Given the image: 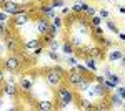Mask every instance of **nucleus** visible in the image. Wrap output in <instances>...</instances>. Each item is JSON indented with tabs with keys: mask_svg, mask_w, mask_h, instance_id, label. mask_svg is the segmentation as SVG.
Masks as SVG:
<instances>
[{
	"mask_svg": "<svg viewBox=\"0 0 125 111\" xmlns=\"http://www.w3.org/2000/svg\"><path fill=\"white\" fill-rule=\"evenodd\" d=\"M30 22H32V13H29V12H22V13H19V15L12 17V20H10V27L20 28V27L29 25Z\"/></svg>",
	"mask_w": 125,
	"mask_h": 111,
	"instance_id": "0eeeda50",
	"label": "nucleus"
},
{
	"mask_svg": "<svg viewBox=\"0 0 125 111\" xmlns=\"http://www.w3.org/2000/svg\"><path fill=\"white\" fill-rule=\"evenodd\" d=\"M117 37H118L120 42H124V43H125V33H124V32H118V33H117Z\"/></svg>",
	"mask_w": 125,
	"mask_h": 111,
	"instance_id": "4c0bfd02",
	"label": "nucleus"
},
{
	"mask_svg": "<svg viewBox=\"0 0 125 111\" xmlns=\"http://www.w3.org/2000/svg\"><path fill=\"white\" fill-rule=\"evenodd\" d=\"M2 93L5 94V96H9V98H12V100H17L20 96V88L19 85H13V83H3V86H2Z\"/></svg>",
	"mask_w": 125,
	"mask_h": 111,
	"instance_id": "9d476101",
	"label": "nucleus"
},
{
	"mask_svg": "<svg viewBox=\"0 0 125 111\" xmlns=\"http://www.w3.org/2000/svg\"><path fill=\"white\" fill-rule=\"evenodd\" d=\"M108 80H110L112 83H115V85H122V78H120V75L112 73L110 76H108Z\"/></svg>",
	"mask_w": 125,
	"mask_h": 111,
	"instance_id": "c85d7f7f",
	"label": "nucleus"
},
{
	"mask_svg": "<svg viewBox=\"0 0 125 111\" xmlns=\"http://www.w3.org/2000/svg\"><path fill=\"white\" fill-rule=\"evenodd\" d=\"M37 13H39V15H43V17H47L48 20H53L58 15L57 9H53L48 2H40L39 5H37Z\"/></svg>",
	"mask_w": 125,
	"mask_h": 111,
	"instance_id": "423d86ee",
	"label": "nucleus"
},
{
	"mask_svg": "<svg viewBox=\"0 0 125 111\" xmlns=\"http://www.w3.org/2000/svg\"><path fill=\"white\" fill-rule=\"evenodd\" d=\"M98 43H100V46H104V48H110V46L114 45V42H112V40H110L108 37H105V35H104V37L98 40Z\"/></svg>",
	"mask_w": 125,
	"mask_h": 111,
	"instance_id": "aec40b11",
	"label": "nucleus"
},
{
	"mask_svg": "<svg viewBox=\"0 0 125 111\" xmlns=\"http://www.w3.org/2000/svg\"><path fill=\"white\" fill-rule=\"evenodd\" d=\"M73 68H75L77 71H80V73H83V75H94V73H92V71H90V70H88L85 65H80V63H77V65L73 66Z\"/></svg>",
	"mask_w": 125,
	"mask_h": 111,
	"instance_id": "b1692460",
	"label": "nucleus"
},
{
	"mask_svg": "<svg viewBox=\"0 0 125 111\" xmlns=\"http://www.w3.org/2000/svg\"><path fill=\"white\" fill-rule=\"evenodd\" d=\"M102 85H104V88H105L108 93H112L114 90H115V86H117V85H115V83H112V81H110L108 78H105V81H104Z\"/></svg>",
	"mask_w": 125,
	"mask_h": 111,
	"instance_id": "4be33fe9",
	"label": "nucleus"
},
{
	"mask_svg": "<svg viewBox=\"0 0 125 111\" xmlns=\"http://www.w3.org/2000/svg\"><path fill=\"white\" fill-rule=\"evenodd\" d=\"M105 27L110 30V32H114V33H118L120 30H118V27H117V23L114 22V20H110V18H107V23H105Z\"/></svg>",
	"mask_w": 125,
	"mask_h": 111,
	"instance_id": "6ab92c4d",
	"label": "nucleus"
},
{
	"mask_svg": "<svg viewBox=\"0 0 125 111\" xmlns=\"http://www.w3.org/2000/svg\"><path fill=\"white\" fill-rule=\"evenodd\" d=\"M117 12H118V15H125V7H117Z\"/></svg>",
	"mask_w": 125,
	"mask_h": 111,
	"instance_id": "58836bf2",
	"label": "nucleus"
},
{
	"mask_svg": "<svg viewBox=\"0 0 125 111\" xmlns=\"http://www.w3.org/2000/svg\"><path fill=\"white\" fill-rule=\"evenodd\" d=\"M107 101L110 103V106H112V108H120V104H122L124 100H122L120 96H117L115 93L112 91V93H108V94H107Z\"/></svg>",
	"mask_w": 125,
	"mask_h": 111,
	"instance_id": "dca6fc26",
	"label": "nucleus"
},
{
	"mask_svg": "<svg viewBox=\"0 0 125 111\" xmlns=\"http://www.w3.org/2000/svg\"><path fill=\"white\" fill-rule=\"evenodd\" d=\"M47 48L48 50H60V43L57 42V38H53V40L47 45Z\"/></svg>",
	"mask_w": 125,
	"mask_h": 111,
	"instance_id": "7c9ffc66",
	"label": "nucleus"
},
{
	"mask_svg": "<svg viewBox=\"0 0 125 111\" xmlns=\"http://www.w3.org/2000/svg\"><path fill=\"white\" fill-rule=\"evenodd\" d=\"M122 56H124V50H120V48H112V50L107 53V60H108L110 63H118Z\"/></svg>",
	"mask_w": 125,
	"mask_h": 111,
	"instance_id": "f8f14e48",
	"label": "nucleus"
},
{
	"mask_svg": "<svg viewBox=\"0 0 125 111\" xmlns=\"http://www.w3.org/2000/svg\"><path fill=\"white\" fill-rule=\"evenodd\" d=\"M7 27H10V22H0V37H2V33L5 32Z\"/></svg>",
	"mask_w": 125,
	"mask_h": 111,
	"instance_id": "72a5a7b5",
	"label": "nucleus"
},
{
	"mask_svg": "<svg viewBox=\"0 0 125 111\" xmlns=\"http://www.w3.org/2000/svg\"><path fill=\"white\" fill-rule=\"evenodd\" d=\"M65 63H67V65H70V66H75L78 63V61H77V56H75V55L65 56Z\"/></svg>",
	"mask_w": 125,
	"mask_h": 111,
	"instance_id": "cd10ccee",
	"label": "nucleus"
},
{
	"mask_svg": "<svg viewBox=\"0 0 125 111\" xmlns=\"http://www.w3.org/2000/svg\"><path fill=\"white\" fill-rule=\"evenodd\" d=\"M2 65H3V68H5L7 71H12V73H19L20 70H22L23 60H22V56H20L19 53H12L10 56H7V58L2 61Z\"/></svg>",
	"mask_w": 125,
	"mask_h": 111,
	"instance_id": "20e7f679",
	"label": "nucleus"
},
{
	"mask_svg": "<svg viewBox=\"0 0 125 111\" xmlns=\"http://www.w3.org/2000/svg\"><path fill=\"white\" fill-rule=\"evenodd\" d=\"M87 76H92V75H83V73H80V71H77V70L72 66L67 73H65V83L70 85L72 88H75L78 83H82V81L85 80Z\"/></svg>",
	"mask_w": 125,
	"mask_h": 111,
	"instance_id": "39448f33",
	"label": "nucleus"
},
{
	"mask_svg": "<svg viewBox=\"0 0 125 111\" xmlns=\"http://www.w3.org/2000/svg\"><path fill=\"white\" fill-rule=\"evenodd\" d=\"M58 32H60V30H58L57 27H53L52 23L48 25V28H47V33H48V35H52V37H57V35H58Z\"/></svg>",
	"mask_w": 125,
	"mask_h": 111,
	"instance_id": "c756f323",
	"label": "nucleus"
},
{
	"mask_svg": "<svg viewBox=\"0 0 125 111\" xmlns=\"http://www.w3.org/2000/svg\"><path fill=\"white\" fill-rule=\"evenodd\" d=\"M5 51H7V48H5V43H0V56L3 55Z\"/></svg>",
	"mask_w": 125,
	"mask_h": 111,
	"instance_id": "ea45409f",
	"label": "nucleus"
},
{
	"mask_svg": "<svg viewBox=\"0 0 125 111\" xmlns=\"http://www.w3.org/2000/svg\"><path fill=\"white\" fill-rule=\"evenodd\" d=\"M33 83H35V78H32V75H23L19 78V88H20V94H27V93L32 91L33 88Z\"/></svg>",
	"mask_w": 125,
	"mask_h": 111,
	"instance_id": "6e6552de",
	"label": "nucleus"
},
{
	"mask_svg": "<svg viewBox=\"0 0 125 111\" xmlns=\"http://www.w3.org/2000/svg\"><path fill=\"white\" fill-rule=\"evenodd\" d=\"M83 58H85V63H83V65H85L92 73H95L97 70H98V60H95L94 56H88V55L83 56Z\"/></svg>",
	"mask_w": 125,
	"mask_h": 111,
	"instance_id": "2eb2a0df",
	"label": "nucleus"
},
{
	"mask_svg": "<svg viewBox=\"0 0 125 111\" xmlns=\"http://www.w3.org/2000/svg\"><path fill=\"white\" fill-rule=\"evenodd\" d=\"M40 45H42L40 38H30L29 42L22 43V50H25V51H32V50H35V48L40 46Z\"/></svg>",
	"mask_w": 125,
	"mask_h": 111,
	"instance_id": "4468645a",
	"label": "nucleus"
},
{
	"mask_svg": "<svg viewBox=\"0 0 125 111\" xmlns=\"http://www.w3.org/2000/svg\"><path fill=\"white\" fill-rule=\"evenodd\" d=\"M47 55L50 60H53V61H60V55L57 53V50H47Z\"/></svg>",
	"mask_w": 125,
	"mask_h": 111,
	"instance_id": "a878e982",
	"label": "nucleus"
},
{
	"mask_svg": "<svg viewBox=\"0 0 125 111\" xmlns=\"http://www.w3.org/2000/svg\"><path fill=\"white\" fill-rule=\"evenodd\" d=\"M65 70L62 68V66H53V68H45L43 70V81L52 88V90H55L58 88L60 85L65 81Z\"/></svg>",
	"mask_w": 125,
	"mask_h": 111,
	"instance_id": "f03ea898",
	"label": "nucleus"
},
{
	"mask_svg": "<svg viewBox=\"0 0 125 111\" xmlns=\"http://www.w3.org/2000/svg\"><path fill=\"white\" fill-rule=\"evenodd\" d=\"M97 12H98L97 15H98V17H100L102 20L110 18V10H108V9H100V10H97Z\"/></svg>",
	"mask_w": 125,
	"mask_h": 111,
	"instance_id": "5701e85b",
	"label": "nucleus"
},
{
	"mask_svg": "<svg viewBox=\"0 0 125 111\" xmlns=\"http://www.w3.org/2000/svg\"><path fill=\"white\" fill-rule=\"evenodd\" d=\"M48 25H50V20H48L47 17H43V15H39V17L35 18L33 30H35V33H39L40 37H42V35H45V33H47Z\"/></svg>",
	"mask_w": 125,
	"mask_h": 111,
	"instance_id": "1a4fd4ad",
	"label": "nucleus"
},
{
	"mask_svg": "<svg viewBox=\"0 0 125 111\" xmlns=\"http://www.w3.org/2000/svg\"><path fill=\"white\" fill-rule=\"evenodd\" d=\"M0 5H2V3H0Z\"/></svg>",
	"mask_w": 125,
	"mask_h": 111,
	"instance_id": "49530a36",
	"label": "nucleus"
},
{
	"mask_svg": "<svg viewBox=\"0 0 125 111\" xmlns=\"http://www.w3.org/2000/svg\"><path fill=\"white\" fill-rule=\"evenodd\" d=\"M40 2H48V0H40Z\"/></svg>",
	"mask_w": 125,
	"mask_h": 111,
	"instance_id": "37998d69",
	"label": "nucleus"
},
{
	"mask_svg": "<svg viewBox=\"0 0 125 111\" xmlns=\"http://www.w3.org/2000/svg\"><path fill=\"white\" fill-rule=\"evenodd\" d=\"M82 15H85V17H88V18H90V17L97 15V9H95V7H92V5H88V7L83 10V13H82Z\"/></svg>",
	"mask_w": 125,
	"mask_h": 111,
	"instance_id": "412c9836",
	"label": "nucleus"
},
{
	"mask_svg": "<svg viewBox=\"0 0 125 111\" xmlns=\"http://www.w3.org/2000/svg\"><path fill=\"white\" fill-rule=\"evenodd\" d=\"M3 2H5V0H0V3H3Z\"/></svg>",
	"mask_w": 125,
	"mask_h": 111,
	"instance_id": "79ce46f5",
	"label": "nucleus"
},
{
	"mask_svg": "<svg viewBox=\"0 0 125 111\" xmlns=\"http://www.w3.org/2000/svg\"><path fill=\"white\" fill-rule=\"evenodd\" d=\"M100 25H102V18H100L98 15L90 17V27H100Z\"/></svg>",
	"mask_w": 125,
	"mask_h": 111,
	"instance_id": "393cba45",
	"label": "nucleus"
},
{
	"mask_svg": "<svg viewBox=\"0 0 125 111\" xmlns=\"http://www.w3.org/2000/svg\"><path fill=\"white\" fill-rule=\"evenodd\" d=\"M50 23H52L53 27H57L58 30H62V28L65 27V23H63V17H60V15H57L53 20H50Z\"/></svg>",
	"mask_w": 125,
	"mask_h": 111,
	"instance_id": "a211bd4d",
	"label": "nucleus"
},
{
	"mask_svg": "<svg viewBox=\"0 0 125 111\" xmlns=\"http://www.w3.org/2000/svg\"><path fill=\"white\" fill-rule=\"evenodd\" d=\"M124 88H125V85H124Z\"/></svg>",
	"mask_w": 125,
	"mask_h": 111,
	"instance_id": "a18cd8bd",
	"label": "nucleus"
},
{
	"mask_svg": "<svg viewBox=\"0 0 125 111\" xmlns=\"http://www.w3.org/2000/svg\"><path fill=\"white\" fill-rule=\"evenodd\" d=\"M9 17H10V15H7L5 12H2V10H0V22H10Z\"/></svg>",
	"mask_w": 125,
	"mask_h": 111,
	"instance_id": "c9c22d12",
	"label": "nucleus"
},
{
	"mask_svg": "<svg viewBox=\"0 0 125 111\" xmlns=\"http://www.w3.org/2000/svg\"><path fill=\"white\" fill-rule=\"evenodd\" d=\"M72 103H75V90L63 81L58 88H55V104H57V110H65Z\"/></svg>",
	"mask_w": 125,
	"mask_h": 111,
	"instance_id": "f257e3e1",
	"label": "nucleus"
},
{
	"mask_svg": "<svg viewBox=\"0 0 125 111\" xmlns=\"http://www.w3.org/2000/svg\"><path fill=\"white\" fill-rule=\"evenodd\" d=\"M70 9H72V12H73V13H77V15H82V5H80V2L73 3Z\"/></svg>",
	"mask_w": 125,
	"mask_h": 111,
	"instance_id": "2f4dec72",
	"label": "nucleus"
},
{
	"mask_svg": "<svg viewBox=\"0 0 125 111\" xmlns=\"http://www.w3.org/2000/svg\"><path fill=\"white\" fill-rule=\"evenodd\" d=\"M37 110L40 111H52V110H57V104L53 100H50V98H43V100H37Z\"/></svg>",
	"mask_w": 125,
	"mask_h": 111,
	"instance_id": "9b49d317",
	"label": "nucleus"
},
{
	"mask_svg": "<svg viewBox=\"0 0 125 111\" xmlns=\"http://www.w3.org/2000/svg\"><path fill=\"white\" fill-rule=\"evenodd\" d=\"M3 83H5V71H3V70L0 68V90H2Z\"/></svg>",
	"mask_w": 125,
	"mask_h": 111,
	"instance_id": "f704fd0d",
	"label": "nucleus"
},
{
	"mask_svg": "<svg viewBox=\"0 0 125 111\" xmlns=\"http://www.w3.org/2000/svg\"><path fill=\"white\" fill-rule=\"evenodd\" d=\"M48 3L53 7V9H62L65 5V0H48Z\"/></svg>",
	"mask_w": 125,
	"mask_h": 111,
	"instance_id": "bb28decb",
	"label": "nucleus"
},
{
	"mask_svg": "<svg viewBox=\"0 0 125 111\" xmlns=\"http://www.w3.org/2000/svg\"><path fill=\"white\" fill-rule=\"evenodd\" d=\"M70 12H72V9H70V7H67V5H63V7L60 9V12H58V15H60V17H67Z\"/></svg>",
	"mask_w": 125,
	"mask_h": 111,
	"instance_id": "473e14b6",
	"label": "nucleus"
},
{
	"mask_svg": "<svg viewBox=\"0 0 125 111\" xmlns=\"http://www.w3.org/2000/svg\"><path fill=\"white\" fill-rule=\"evenodd\" d=\"M118 66H122V68H125V53H124V56L120 58V61H118Z\"/></svg>",
	"mask_w": 125,
	"mask_h": 111,
	"instance_id": "a19ab883",
	"label": "nucleus"
},
{
	"mask_svg": "<svg viewBox=\"0 0 125 111\" xmlns=\"http://www.w3.org/2000/svg\"><path fill=\"white\" fill-rule=\"evenodd\" d=\"M107 2H114V0H107Z\"/></svg>",
	"mask_w": 125,
	"mask_h": 111,
	"instance_id": "c03bdc74",
	"label": "nucleus"
},
{
	"mask_svg": "<svg viewBox=\"0 0 125 111\" xmlns=\"http://www.w3.org/2000/svg\"><path fill=\"white\" fill-rule=\"evenodd\" d=\"M2 38H3V43H5V48L10 53H20L22 51V42L20 38L12 32V27H7L5 32L2 33Z\"/></svg>",
	"mask_w": 125,
	"mask_h": 111,
	"instance_id": "7ed1b4c3",
	"label": "nucleus"
},
{
	"mask_svg": "<svg viewBox=\"0 0 125 111\" xmlns=\"http://www.w3.org/2000/svg\"><path fill=\"white\" fill-rule=\"evenodd\" d=\"M110 75H112V70H110V66H108V65L104 66V76H105V78H108Z\"/></svg>",
	"mask_w": 125,
	"mask_h": 111,
	"instance_id": "e433bc0d",
	"label": "nucleus"
},
{
	"mask_svg": "<svg viewBox=\"0 0 125 111\" xmlns=\"http://www.w3.org/2000/svg\"><path fill=\"white\" fill-rule=\"evenodd\" d=\"M60 51H62V53H63L65 56L75 55V46L72 45L68 40H65V42H62V43H60Z\"/></svg>",
	"mask_w": 125,
	"mask_h": 111,
	"instance_id": "ddd939ff",
	"label": "nucleus"
},
{
	"mask_svg": "<svg viewBox=\"0 0 125 111\" xmlns=\"http://www.w3.org/2000/svg\"><path fill=\"white\" fill-rule=\"evenodd\" d=\"M104 35H105V32H104L102 25H100V27H90V37L94 38L95 42H98Z\"/></svg>",
	"mask_w": 125,
	"mask_h": 111,
	"instance_id": "f3484780",
	"label": "nucleus"
}]
</instances>
